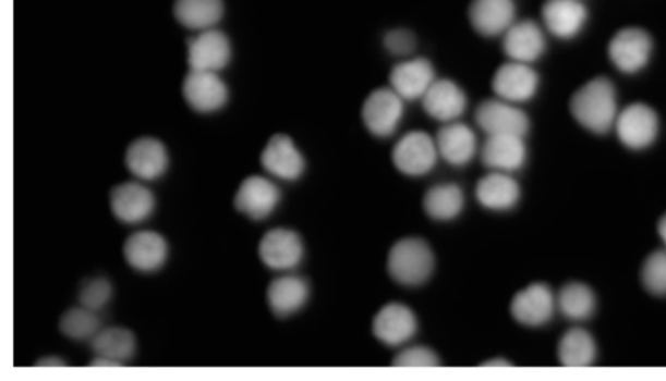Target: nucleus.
I'll return each instance as SVG.
<instances>
[{
  "label": "nucleus",
  "mask_w": 666,
  "mask_h": 381,
  "mask_svg": "<svg viewBox=\"0 0 666 381\" xmlns=\"http://www.w3.org/2000/svg\"><path fill=\"white\" fill-rule=\"evenodd\" d=\"M571 115L584 128L603 135L614 128L617 111L616 88L607 77H595L570 99Z\"/></svg>",
  "instance_id": "nucleus-1"
},
{
  "label": "nucleus",
  "mask_w": 666,
  "mask_h": 381,
  "mask_svg": "<svg viewBox=\"0 0 666 381\" xmlns=\"http://www.w3.org/2000/svg\"><path fill=\"white\" fill-rule=\"evenodd\" d=\"M435 258L425 239L408 237L397 241L389 250L387 269L396 283L416 286L426 283L434 271Z\"/></svg>",
  "instance_id": "nucleus-2"
},
{
  "label": "nucleus",
  "mask_w": 666,
  "mask_h": 381,
  "mask_svg": "<svg viewBox=\"0 0 666 381\" xmlns=\"http://www.w3.org/2000/svg\"><path fill=\"white\" fill-rule=\"evenodd\" d=\"M435 139L426 132L413 131L403 135L393 147L392 162L397 170L408 176H423L436 164Z\"/></svg>",
  "instance_id": "nucleus-3"
},
{
  "label": "nucleus",
  "mask_w": 666,
  "mask_h": 381,
  "mask_svg": "<svg viewBox=\"0 0 666 381\" xmlns=\"http://www.w3.org/2000/svg\"><path fill=\"white\" fill-rule=\"evenodd\" d=\"M362 120L375 137L387 138L399 128L403 99L389 86L370 93L362 106Z\"/></svg>",
  "instance_id": "nucleus-4"
},
{
  "label": "nucleus",
  "mask_w": 666,
  "mask_h": 381,
  "mask_svg": "<svg viewBox=\"0 0 666 381\" xmlns=\"http://www.w3.org/2000/svg\"><path fill=\"white\" fill-rule=\"evenodd\" d=\"M475 122L487 136L511 135L523 137L530 128L526 112L514 103L496 98L484 100L476 107Z\"/></svg>",
  "instance_id": "nucleus-5"
},
{
  "label": "nucleus",
  "mask_w": 666,
  "mask_h": 381,
  "mask_svg": "<svg viewBox=\"0 0 666 381\" xmlns=\"http://www.w3.org/2000/svg\"><path fill=\"white\" fill-rule=\"evenodd\" d=\"M654 42L641 28L618 30L608 46L610 62L623 73H635L647 65Z\"/></svg>",
  "instance_id": "nucleus-6"
},
{
  "label": "nucleus",
  "mask_w": 666,
  "mask_h": 381,
  "mask_svg": "<svg viewBox=\"0 0 666 381\" xmlns=\"http://www.w3.org/2000/svg\"><path fill=\"white\" fill-rule=\"evenodd\" d=\"M615 128L620 142L629 149H644L657 137V113L644 103L629 105L618 113Z\"/></svg>",
  "instance_id": "nucleus-7"
},
{
  "label": "nucleus",
  "mask_w": 666,
  "mask_h": 381,
  "mask_svg": "<svg viewBox=\"0 0 666 381\" xmlns=\"http://www.w3.org/2000/svg\"><path fill=\"white\" fill-rule=\"evenodd\" d=\"M540 86V76L526 63H504L496 70L493 78V90L497 98L510 103H522L533 98Z\"/></svg>",
  "instance_id": "nucleus-8"
},
{
  "label": "nucleus",
  "mask_w": 666,
  "mask_h": 381,
  "mask_svg": "<svg viewBox=\"0 0 666 381\" xmlns=\"http://www.w3.org/2000/svg\"><path fill=\"white\" fill-rule=\"evenodd\" d=\"M258 250L262 262L276 271L293 270L304 258V244L299 233L292 230L268 231L262 237Z\"/></svg>",
  "instance_id": "nucleus-9"
},
{
  "label": "nucleus",
  "mask_w": 666,
  "mask_h": 381,
  "mask_svg": "<svg viewBox=\"0 0 666 381\" xmlns=\"http://www.w3.org/2000/svg\"><path fill=\"white\" fill-rule=\"evenodd\" d=\"M556 298L550 287L543 283L531 284L518 292L510 304V314L518 323L529 327L543 325L554 317Z\"/></svg>",
  "instance_id": "nucleus-10"
},
{
  "label": "nucleus",
  "mask_w": 666,
  "mask_h": 381,
  "mask_svg": "<svg viewBox=\"0 0 666 381\" xmlns=\"http://www.w3.org/2000/svg\"><path fill=\"white\" fill-rule=\"evenodd\" d=\"M230 41L217 29L201 30L187 39V63L191 70L218 72L230 60Z\"/></svg>",
  "instance_id": "nucleus-11"
},
{
  "label": "nucleus",
  "mask_w": 666,
  "mask_h": 381,
  "mask_svg": "<svg viewBox=\"0 0 666 381\" xmlns=\"http://www.w3.org/2000/svg\"><path fill=\"white\" fill-rule=\"evenodd\" d=\"M419 330L415 314L408 306L391 303L383 306L373 320V333L388 346L407 344Z\"/></svg>",
  "instance_id": "nucleus-12"
},
{
  "label": "nucleus",
  "mask_w": 666,
  "mask_h": 381,
  "mask_svg": "<svg viewBox=\"0 0 666 381\" xmlns=\"http://www.w3.org/2000/svg\"><path fill=\"white\" fill-rule=\"evenodd\" d=\"M281 194L270 180L262 176H249L239 186L234 196L235 210L254 220L265 219L278 206Z\"/></svg>",
  "instance_id": "nucleus-13"
},
{
  "label": "nucleus",
  "mask_w": 666,
  "mask_h": 381,
  "mask_svg": "<svg viewBox=\"0 0 666 381\" xmlns=\"http://www.w3.org/2000/svg\"><path fill=\"white\" fill-rule=\"evenodd\" d=\"M183 95L192 109L211 112L227 102L228 90L217 72L191 70L184 78Z\"/></svg>",
  "instance_id": "nucleus-14"
},
{
  "label": "nucleus",
  "mask_w": 666,
  "mask_h": 381,
  "mask_svg": "<svg viewBox=\"0 0 666 381\" xmlns=\"http://www.w3.org/2000/svg\"><path fill=\"white\" fill-rule=\"evenodd\" d=\"M261 163L273 176L281 180H298L305 171V159L295 147L292 138L275 135L268 139L261 153Z\"/></svg>",
  "instance_id": "nucleus-15"
},
{
  "label": "nucleus",
  "mask_w": 666,
  "mask_h": 381,
  "mask_svg": "<svg viewBox=\"0 0 666 381\" xmlns=\"http://www.w3.org/2000/svg\"><path fill=\"white\" fill-rule=\"evenodd\" d=\"M435 79L434 66L425 58L403 60L389 73L391 88L403 100L422 99Z\"/></svg>",
  "instance_id": "nucleus-16"
},
{
  "label": "nucleus",
  "mask_w": 666,
  "mask_h": 381,
  "mask_svg": "<svg viewBox=\"0 0 666 381\" xmlns=\"http://www.w3.org/2000/svg\"><path fill=\"white\" fill-rule=\"evenodd\" d=\"M502 50L513 62L531 64L543 56L546 50V37L541 26L533 20L514 22L504 33Z\"/></svg>",
  "instance_id": "nucleus-17"
},
{
  "label": "nucleus",
  "mask_w": 666,
  "mask_h": 381,
  "mask_svg": "<svg viewBox=\"0 0 666 381\" xmlns=\"http://www.w3.org/2000/svg\"><path fill=\"white\" fill-rule=\"evenodd\" d=\"M110 206L120 222L134 224L149 218L156 207V198L146 186L138 183H123L111 190Z\"/></svg>",
  "instance_id": "nucleus-18"
},
{
  "label": "nucleus",
  "mask_w": 666,
  "mask_h": 381,
  "mask_svg": "<svg viewBox=\"0 0 666 381\" xmlns=\"http://www.w3.org/2000/svg\"><path fill=\"white\" fill-rule=\"evenodd\" d=\"M469 20L483 37L504 36L516 22V5L513 0H473Z\"/></svg>",
  "instance_id": "nucleus-19"
},
{
  "label": "nucleus",
  "mask_w": 666,
  "mask_h": 381,
  "mask_svg": "<svg viewBox=\"0 0 666 381\" xmlns=\"http://www.w3.org/2000/svg\"><path fill=\"white\" fill-rule=\"evenodd\" d=\"M428 116L443 123L456 122L467 111L468 98L459 85L450 79H435L422 98Z\"/></svg>",
  "instance_id": "nucleus-20"
},
{
  "label": "nucleus",
  "mask_w": 666,
  "mask_h": 381,
  "mask_svg": "<svg viewBox=\"0 0 666 381\" xmlns=\"http://www.w3.org/2000/svg\"><path fill=\"white\" fill-rule=\"evenodd\" d=\"M588 9L580 0H547L542 7L543 23L552 35L570 39L588 22Z\"/></svg>",
  "instance_id": "nucleus-21"
},
{
  "label": "nucleus",
  "mask_w": 666,
  "mask_h": 381,
  "mask_svg": "<svg viewBox=\"0 0 666 381\" xmlns=\"http://www.w3.org/2000/svg\"><path fill=\"white\" fill-rule=\"evenodd\" d=\"M125 164L134 176L144 180L158 179L167 170L166 147L157 138L141 137L128 147Z\"/></svg>",
  "instance_id": "nucleus-22"
},
{
  "label": "nucleus",
  "mask_w": 666,
  "mask_h": 381,
  "mask_svg": "<svg viewBox=\"0 0 666 381\" xmlns=\"http://www.w3.org/2000/svg\"><path fill=\"white\" fill-rule=\"evenodd\" d=\"M167 243L157 232L141 231L128 237L124 257L134 270L152 272L160 269L167 258Z\"/></svg>",
  "instance_id": "nucleus-23"
},
{
  "label": "nucleus",
  "mask_w": 666,
  "mask_h": 381,
  "mask_svg": "<svg viewBox=\"0 0 666 381\" xmlns=\"http://www.w3.org/2000/svg\"><path fill=\"white\" fill-rule=\"evenodd\" d=\"M526 145L523 137L511 135L488 136L482 147V160L488 169L514 172L526 162Z\"/></svg>",
  "instance_id": "nucleus-24"
},
{
  "label": "nucleus",
  "mask_w": 666,
  "mask_h": 381,
  "mask_svg": "<svg viewBox=\"0 0 666 381\" xmlns=\"http://www.w3.org/2000/svg\"><path fill=\"white\" fill-rule=\"evenodd\" d=\"M435 143L439 156L452 165H465L475 156V133L463 123H446L437 132Z\"/></svg>",
  "instance_id": "nucleus-25"
},
{
  "label": "nucleus",
  "mask_w": 666,
  "mask_h": 381,
  "mask_svg": "<svg viewBox=\"0 0 666 381\" xmlns=\"http://www.w3.org/2000/svg\"><path fill=\"white\" fill-rule=\"evenodd\" d=\"M475 196L477 202L486 209L506 211L513 209L520 200L521 189L509 173L494 171L477 182Z\"/></svg>",
  "instance_id": "nucleus-26"
},
{
  "label": "nucleus",
  "mask_w": 666,
  "mask_h": 381,
  "mask_svg": "<svg viewBox=\"0 0 666 381\" xmlns=\"http://www.w3.org/2000/svg\"><path fill=\"white\" fill-rule=\"evenodd\" d=\"M308 298V284L304 278L286 275L273 280L267 290V303L276 317L298 312Z\"/></svg>",
  "instance_id": "nucleus-27"
},
{
  "label": "nucleus",
  "mask_w": 666,
  "mask_h": 381,
  "mask_svg": "<svg viewBox=\"0 0 666 381\" xmlns=\"http://www.w3.org/2000/svg\"><path fill=\"white\" fill-rule=\"evenodd\" d=\"M174 16L190 29H210L223 15L221 0H174Z\"/></svg>",
  "instance_id": "nucleus-28"
},
{
  "label": "nucleus",
  "mask_w": 666,
  "mask_h": 381,
  "mask_svg": "<svg viewBox=\"0 0 666 381\" xmlns=\"http://www.w3.org/2000/svg\"><path fill=\"white\" fill-rule=\"evenodd\" d=\"M463 193L459 185L440 184L429 188L423 198V209L435 220H452L460 216L463 209Z\"/></svg>",
  "instance_id": "nucleus-29"
},
{
  "label": "nucleus",
  "mask_w": 666,
  "mask_h": 381,
  "mask_svg": "<svg viewBox=\"0 0 666 381\" xmlns=\"http://www.w3.org/2000/svg\"><path fill=\"white\" fill-rule=\"evenodd\" d=\"M556 304L565 318L581 322V320L589 319L595 311V293L586 284L568 283L558 293Z\"/></svg>",
  "instance_id": "nucleus-30"
},
{
  "label": "nucleus",
  "mask_w": 666,
  "mask_h": 381,
  "mask_svg": "<svg viewBox=\"0 0 666 381\" xmlns=\"http://www.w3.org/2000/svg\"><path fill=\"white\" fill-rule=\"evenodd\" d=\"M92 347L98 357L111 359L121 365L124 360L132 358L136 351V340L131 331L111 327V329L99 331L92 339Z\"/></svg>",
  "instance_id": "nucleus-31"
},
{
  "label": "nucleus",
  "mask_w": 666,
  "mask_h": 381,
  "mask_svg": "<svg viewBox=\"0 0 666 381\" xmlns=\"http://www.w3.org/2000/svg\"><path fill=\"white\" fill-rule=\"evenodd\" d=\"M557 356L564 366H589L594 362L596 356L595 341L588 331L571 329L558 343Z\"/></svg>",
  "instance_id": "nucleus-32"
},
{
  "label": "nucleus",
  "mask_w": 666,
  "mask_h": 381,
  "mask_svg": "<svg viewBox=\"0 0 666 381\" xmlns=\"http://www.w3.org/2000/svg\"><path fill=\"white\" fill-rule=\"evenodd\" d=\"M94 312L84 306L73 307L60 318V331L73 340L94 339L100 331V320Z\"/></svg>",
  "instance_id": "nucleus-33"
},
{
  "label": "nucleus",
  "mask_w": 666,
  "mask_h": 381,
  "mask_svg": "<svg viewBox=\"0 0 666 381\" xmlns=\"http://www.w3.org/2000/svg\"><path fill=\"white\" fill-rule=\"evenodd\" d=\"M641 278L645 290L650 293L656 296L666 294V250L651 253L645 258Z\"/></svg>",
  "instance_id": "nucleus-34"
},
{
  "label": "nucleus",
  "mask_w": 666,
  "mask_h": 381,
  "mask_svg": "<svg viewBox=\"0 0 666 381\" xmlns=\"http://www.w3.org/2000/svg\"><path fill=\"white\" fill-rule=\"evenodd\" d=\"M111 296L112 286L105 278L86 280L78 292L80 304L93 311L102 309L109 304Z\"/></svg>",
  "instance_id": "nucleus-35"
},
{
  "label": "nucleus",
  "mask_w": 666,
  "mask_h": 381,
  "mask_svg": "<svg viewBox=\"0 0 666 381\" xmlns=\"http://www.w3.org/2000/svg\"><path fill=\"white\" fill-rule=\"evenodd\" d=\"M392 364L403 367H434L439 366L440 360L432 349H428V347L413 346L397 354Z\"/></svg>",
  "instance_id": "nucleus-36"
},
{
  "label": "nucleus",
  "mask_w": 666,
  "mask_h": 381,
  "mask_svg": "<svg viewBox=\"0 0 666 381\" xmlns=\"http://www.w3.org/2000/svg\"><path fill=\"white\" fill-rule=\"evenodd\" d=\"M385 48L395 57H409L416 49V38L413 32L408 29L389 30L383 39Z\"/></svg>",
  "instance_id": "nucleus-37"
},
{
  "label": "nucleus",
  "mask_w": 666,
  "mask_h": 381,
  "mask_svg": "<svg viewBox=\"0 0 666 381\" xmlns=\"http://www.w3.org/2000/svg\"><path fill=\"white\" fill-rule=\"evenodd\" d=\"M657 232H658V235H661V237L664 241V244L666 246V213L661 219V222H658Z\"/></svg>",
  "instance_id": "nucleus-38"
},
{
  "label": "nucleus",
  "mask_w": 666,
  "mask_h": 381,
  "mask_svg": "<svg viewBox=\"0 0 666 381\" xmlns=\"http://www.w3.org/2000/svg\"><path fill=\"white\" fill-rule=\"evenodd\" d=\"M56 364L62 365V362H60V360H53V359L52 360L51 359H49V360H40V365H56Z\"/></svg>",
  "instance_id": "nucleus-39"
}]
</instances>
